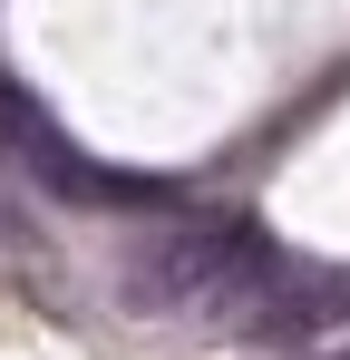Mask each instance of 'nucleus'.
I'll return each mask as SVG.
<instances>
[{
    "mask_svg": "<svg viewBox=\"0 0 350 360\" xmlns=\"http://www.w3.org/2000/svg\"><path fill=\"white\" fill-rule=\"evenodd\" d=\"M273 243L233 214H166L127 243V302L136 311H253L273 283Z\"/></svg>",
    "mask_w": 350,
    "mask_h": 360,
    "instance_id": "f257e3e1",
    "label": "nucleus"
},
{
    "mask_svg": "<svg viewBox=\"0 0 350 360\" xmlns=\"http://www.w3.org/2000/svg\"><path fill=\"white\" fill-rule=\"evenodd\" d=\"M0 136H10V146H20V156H30L58 195H108V176H98V166H88V156H78V146H68V136L30 108V98H0Z\"/></svg>",
    "mask_w": 350,
    "mask_h": 360,
    "instance_id": "f03ea898",
    "label": "nucleus"
}]
</instances>
